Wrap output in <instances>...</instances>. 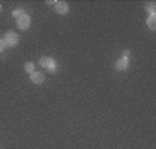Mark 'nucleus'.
<instances>
[{
  "mask_svg": "<svg viewBox=\"0 0 156 149\" xmlns=\"http://www.w3.org/2000/svg\"><path fill=\"white\" fill-rule=\"evenodd\" d=\"M147 23H148V27H149L151 30H155L156 29V15L155 14L149 15V18L147 20Z\"/></svg>",
  "mask_w": 156,
  "mask_h": 149,
  "instance_id": "obj_7",
  "label": "nucleus"
},
{
  "mask_svg": "<svg viewBox=\"0 0 156 149\" xmlns=\"http://www.w3.org/2000/svg\"><path fill=\"white\" fill-rule=\"evenodd\" d=\"M116 69L118 70H126L127 68H129V59L127 58H120L116 61Z\"/></svg>",
  "mask_w": 156,
  "mask_h": 149,
  "instance_id": "obj_6",
  "label": "nucleus"
},
{
  "mask_svg": "<svg viewBox=\"0 0 156 149\" xmlns=\"http://www.w3.org/2000/svg\"><path fill=\"white\" fill-rule=\"evenodd\" d=\"M145 9H147L148 11L151 12V15H152V14H155V7H153V3H149V4H147V6H145Z\"/></svg>",
  "mask_w": 156,
  "mask_h": 149,
  "instance_id": "obj_10",
  "label": "nucleus"
},
{
  "mask_svg": "<svg viewBox=\"0 0 156 149\" xmlns=\"http://www.w3.org/2000/svg\"><path fill=\"white\" fill-rule=\"evenodd\" d=\"M3 40H4V43H6V46L14 47V46H17V43H18V35L15 32H12V30H10V32H7L6 35H4Z\"/></svg>",
  "mask_w": 156,
  "mask_h": 149,
  "instance_id": "obj_1",
  "label": "nucleus"
},
{
  "mask_svg": "<svg viewBox=\"0 0 156 149\" xmlns=\"http://www.w3.org/2000/svg\"><path fill=\"white\" fill-rule=\"evenodd\" d=\"M129 51H124V54H123V57H122V58H127V57H129Z\"/></svg>",
  "mask_w": 156,
  "mask_h": 149,
  "instance_id": "obj_12",
  "label": "nucleus"
},
{
  "mask_svg": "<svg viewBox=\"0 0 156 149\" xmlns=\"http://www.w3.org/2000/svg\"><path fill=\"white\" fill-rule=\"evenodd\" d=\"M0 11H2V4H0Z\"/></svg>",
  "mask_w": 156,
  "mask_h": 149,
  "instance_id": "obj_13",
  "label": "nucleus"
},
{
  "mask_svg": "<svg viewBox=\"0 0 156 149\" xmlns=\"http://www.w3.org/2000/svg\"><path fill=\"white\" fill-rule=\"evenodd\" d=\"M30 80H32L35 84H41L43 83V80H44V76H43V73H40V72H32L30 73Z\"/></svg>",
  "mask_w": 156,
  "mask_h": 149,
  "instance_id": "obj_5",
  "label": "nucleus"
},
{
  "mask_svg": "<svg viewBox=\"0 0 156 149\" xmlns=\"http://www.w3.org/2000/svg\"><path fill=\"white\" fill-rule=\"evenodd\" d=\"M40 65L43 68L50 69L51 72H54V70H55V61H54L53 58H50V57H41V58H40Z\"/></svg>",
  "mask_w": 156,
  "mask_h": 149,
  "instance_id": "obj_3",
  "label": "nucleus"
},
{
  "mask_svg": "<svg viewBox=\"0 0 156 149\" xmlns=\"http://www.w3.org/2000/svg\"><path fill=\"white\" fill-rule=\"evenodd\" d=\"M25 70H27L28 73L35 72V65H33L32 62H27V64H25Z\"/></svg>",
  "mask_w": 156,
  "mask_h": 149,
  "instance_id": "obj_8",
  "label": "nucleus"
},
{
  "mask_svg": "<svg viewBox=\"0 0 156 149\" xmlns=\"http://www.w3.org/2000/svg\"><path fill=\"white\" fill-rule=\"evenodd\" d=\"M24 14H25V11H24V10H21V9H17V10H14V11H12V17H15V18L21 17V15H24Z\"/></svg>",
  "mask_w": 156,
  "mask_h": 149,
  "instance_id": "obj_9",
  "label": "nucleus"
},
{
  "mask_svg": "<svg viewBox=\"0 0 156 149\" xmlns=\"http://www.w3.org/2000/svg\"><path fill=\"white\" fill-rule=\"evenodd\" d=\"M17 25H18V28H20V29H22V30L28 29V28H29V25H30L29 15L24 14V15H21V17H18L17 18Z\"/></svg>",
  "mask_w": 156,
  "mask_h": 149,
  "instance_id": "obj_2",
  "label": "nucleus"
},
{
  "mask_svg": "<svg viewBox=\"0 0 156 149\" xmlns=\"http://www.w3.org/2000/svg\"><path fill=\"white\" fill-rule=\"evenodd\" d=\"M55 11L58 12V14H68L69 11V6L68 3H65V2H55Z\"/></svg>",
  "mask_w": 156,
  "mask_h": 149,
  "instance_id": "obj_4",
  "label": "nucleus"
},
{
  "mask_svg": "<svg viewBox=\"0 0 156 149\" xmlns=\"http://www.w3.org/2000/svg\"><path fill=\"white\" fill-rule=\"evenodd\" d=\"M4 48H6V43H4L3 39H0V53H3Z\"/></svg>",
  "mask_w": 156,
  "mask_h": 149,
  "instance_id": "obj_11",
  "label": "nucleus"
}]
</instances>
